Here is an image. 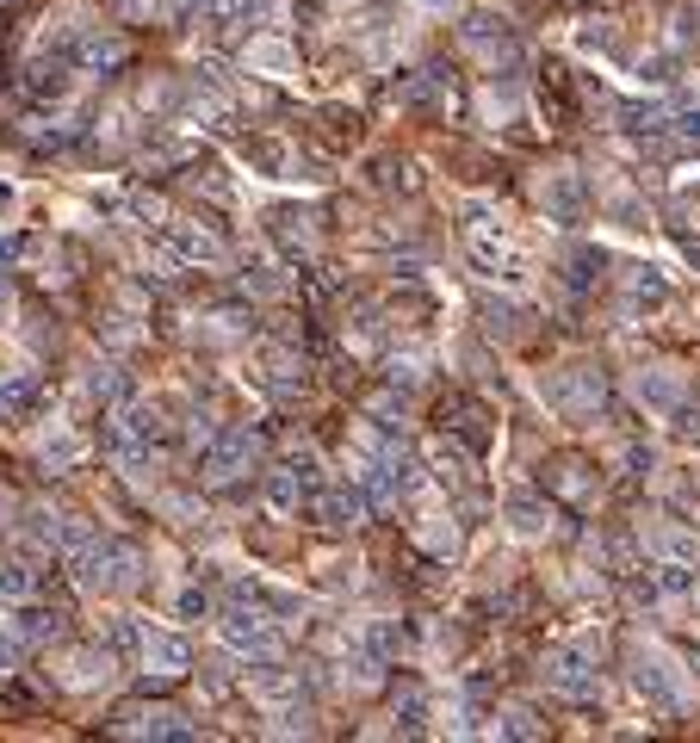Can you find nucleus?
<instances>
[{"mask_svg":"<svg viewBox=\"0 0 700 743\" xmlns=\"http://www.w3.org/2000/svg\"><path fill=\"white\" fill-rule=\"evenodd\" d=\"M75 583L87 595H131L143 589V552L124 539H87L75 552Z\"/></svg>","mask_w":700,"mask_h":743,"instance_id":"obj_1","label":"nucleus"},{"mask_svg":"<svg viewBox=\"0 0 700 743\" xmlns=\"http://www.w3.org/2000/svg\"><path fill=\"white\" fill-rule=\"evenodd\" d=\"M248 69H292L285 44H248Z\"/></svg>","mask_w":700,"mask_h":743,"instance_id":"obj_27","label":"nucleus"},{"mask_svg":"<svg viewBox=\"0 0 700 743\" xmlns=\"http://www.w3.org/2000/svg\"><path fill=\"white\" fill-rule=\"evenodd\" d=\"M422 712H428V706H422V694H416V687H403V694H398V719H403V731H416Z\"/></svg>","mask_w":700,"mask_h":743,"instance_id":"obj_28","label":"nucleus"},{"mask_svg":"<svg viewBox=\"0 0 700 743\" xmlns=\"http://www.w3.org/2000/svg\"><path fill=\"white\" fill-rule=\"evenodd\" d=\"M459 38H465V50H477V57L490 62V69H496V62H502V69L521 62V50H514V38H509V25H502V20H484V13H477V20H465Z\"/></svg>","mask_w":700,"mask_h":743,"instance_id":"obj_10","label":"nucleus"},{"mask_svg":"<svg viewBox=\"0 0 700 743\" xmlns=\"http://www.w3.org/2000/svg\"><path fill=\"white\" fill-rule=\"evenodd\" d=\"M398 106H447V94H440V75H416L398 87Z\"/></svg>","mask_w":700,"mask_h":743,"instance_id":"obj_22","label":"nucleus"},{"mask_svg":"<svg viewBox=\"0 0 700 743\" xmlns=\"http://www.w3.org/2000/svg\"><path fill=\"white\" fill-rule=\"evenodd\" d=\"M681 397H688V384H681L676 365H651V372H639V403L644 409L669 416V409H681Z\"/></svg>","mask_w":700,"mask_h":743,"instance_id":"obj_14","label":"nucleus"},{"mask_svg":"<svg viewBox=\"0 0 700 743\" xmlns=\"http://www.w3.org/2000/svg\"><path fill=\"white\" fill-rule=\"evenodd\" d=\"M428 7H447V0H428Z\"/></svg>","mask_w":700,"mask_h":743,"instance_id":"obj_32","label":"nucleus"},{"mask_svg":"<svg viewBox=\"0 0 700 743\" xmlns=\"http://www.w3.org/2000/svg\"><path fill=\"white\" fill-rule=\"evenodd\" d=\"M155 254H162L168 267H217V261H224V242H217L205 224L174 217V224L155 229Z\"/></svg>","mask_w":700,"mask_h":743,"instance_id":"obj_3","label":"nucleus"},{"mask_svg":"<svg viewBox=\"0 0 700 743\" xmlns=\"http://www.w3.org/2000/svg\"><path fill=\"white\" fill-rule=\"evenodd\" d=\"M248 465H254V434H248V428H217V434L199 446V471H205L211 483H229V477H242Z\"/></svg>","mask_w":700,"mask_h":743,"instance_id":"obj_5","label":"nucleus"},{"mask_svg":"<svg viewBox=\"0 0 700 743\" xmlns=\"http://www.w3.org/2000/svg\"><path fill=\"white\" fill-rule=\"evenodd\" d=\"M695 589H700V576L688 571V564H657V595H669V601H688Z\"/></svg>","mask_w":700,"mask_h":743,"instance_id":"obj_20","label":"nucleus"},{"mask_svg":"<svg viewBox=\"0 0 700 743\" xmlns=\"http://www.w3.org/2000/svg\"><path fill=\"white\" fill-rule=\"evenodd\" d=\"M539 675H546V687H558L565 700H589V694L602 687V669H595V657H589L583 645H551Z\"/></svg>","mask_w":700,"mask_h":743,"instance_id":"obj_4","label":"nucleus"},{"mask_svg":"<svg viewBox=\"0 0 700 743\" xmlns=\"http://www.w3.org/2000/svg\"><path fill=\"white\" fill-rule=\"evenodd\" d=\"M20 663V638H0V669H13Z\"/></svg>","mask_w":700,"mask_h":743,"instance_id":"obj_30","label":"nucleus"},{"mask_svg":"<svg viewBox=\"0 0 700 743\" xmlns=\"http://www.w3.org/2000/svg\"><path fill=\"white\" fill-rule=\"evenodd\" d=\"M310 217H298V211H273V229H280V242L285 248H310Z\"/></svg>","mask_w":700,"mask_h":743,"instance_id":"obj_26","label":"nucleus"},{"mask_svg":"<svg viewBox=\"0 0 700 743\" xmlns=\"http://www.w3.org/2000/svg\"><path fill=\"white\" fill-rule=\"evenodd\" d=\"M217 632H224V645L229 650H242V657H280V626H273V613L254 608V595H236L224 613H217Z\"/></svg>","mask_w":700,"mask_h":743,"instance_id":"obj_2","label":"nucleus"},{"mask_svg":"<svg viewBox=\"0 0 700 743\" xmlns=\"http://www.w3.org/2000/svg\"><path fill=\"white\" fill-rule=\"evenodd\" d=\"M632 687H639L651 706H663V712H676L681 700H688V687H681V669L663 657V650H639L632 657Z\"/></svg>","mask_w":700,"mask_h":743,"instance_id":"obj_6","label":"nucleus"},{"mask_svg":"<svg viewBox=\"0 0 700 743\" xmlns=\"http://www.w3.org/2000/svg\"><path fill=\"white\" fill-rule=\"evenodd\" d=\"M7 310H13V291H7V279H0V323H7Z\"/></svg>","mask_w":700,"mask_h":743,"instance_id":"obj_31","label":"nucleus"},{"mask_svg":"<svg viewBox=\"0 0 700 743\" xmlns=\"http://www.w3.org/2000/svg\"><path fill=\"white\" fill-rule=\"evenodd\" d=\"M118 731L124 738H192V719H180L174 706H137L118 719Z\"/></svg>","mask_w":700,"mask_h":743,"instance_id":"obj_11","label":"nucleus"},{"mask_svg":"<svg viewBox=\"0 0 700 743\" xmlns=\"http://www.w3.org/2000/svg\"><path fill=\"white\" fill-rule=\"evenodd\" d=\"M676 32H681V38H700V0L676 13Z\"/></svg>","mask_w":700,"mask_h":743,"instance_id":"obj_29","label":"nucleus"},{"mask_svg":"<svg viewBox=\"0 0 700 743\" xmlns=\"http://www.w3.org/2000/svg\"><path fill=\"white\" fill-rule=\"evenodd\" d=\"M32 397H38V384L25 379H0V416H25V409H32Z\"/></svg>","mask_w":700,"mask_h":743,"instance_id":"obj_21","label":"nucleus"},{"mask_svg":"<svg viewBox=\"0 0 700 743\" xmlns=\"http://www.w3.org/2000/svg\"><path fill=\"white\" fill-rule=\"evenodd\" d=\"M124 391H131V384H124V372H118V365H94V372H87V397L112 403V397H124Z\"/></svg>","mask_w":700,"mask_h":743,"instance_id":"obj_24","label":"nucleus"},{"mask_svg":"<svg viewBox=\"0 0 700 743\" xmlns=\"http://www.w3.org/2000/svg\"><path fill=\"white\" fill-rule=\"evenodd\" d=\"M69 62H75V69H87V75H106V69H118V62H124V38H118V32L87 25V32H75V38H69Z\"/></svg>","mask_w":700,"mask_h":743,"instance_id":"obj_9","label":"nucleus"},{"mask_svg":"<svg viewBox=\"0 0 700 743\" xmlns=\"http://www.w3.org/2000/svg\"><path fill=\"white\" fill-rule=\"evenodd\" d=\"M266 502H273L280 515H292V508H298V471H273V477H266Z\"/></svg>","mask_w":700,"mask_h":743,"instance_id":"obj_25","label":"nucleus"},{"mask_svg":"<svg viewBox=\"0 0 700 743\" xmlns=\"http://www.w3.org/2000/svg\"><path fill=\"white\" fill-rule=\"evenodd\" d=\"M546 403L558 409V416H595L602 409V379L595 372H583V365H570V372H558V379L546 384Z\"/></svg>","mask_w":700,"mask_h":743,"instance_id":"obj_8","label":"nucleus"},{"mask_svg":"<svg viewBox=\"0 0 700 743\" xmlns=\"http://www.w3.org/2000/svg\"><path fill=\"white\" fill-rule=\"evenodd\" d=\"M62 682L69 687H106L112 682V657H106V650H75V657L62 663Z\"/></svg>","mask_w":700,"mask_h":743,"instance_id":"obj_18","label":"nucleus"},{"mask_svg":"<svg viewBox=\"0 0 700 743\" xmlns=\"http://www.w3.org/2000/svg\"><path fill=\"white\" fill-rule=\"evenodd\" d=\"M137 657H143V669L162 675V682H174V675L192 669V645L168 626H137Z\"/></svg>","mask_w":700,"mask_h":743,"instance_id":"obj_7","label":"nucleus"},{"mask_svg":"<svg viewBox=\"0 0 700 743\" xmlns=\"http://www.w3.org/2000/svg\"><path fill=\"white\" fill-rule=\"evenodd\" d=\"M626 304L644 310V316H657V310L669 304V279H663L657 267H632L626 273Z\"/></svg>","mask_w":700,"mask_h":743,"instance_id":"obj_15","label":"nucleus"},{"mask_svg":"<svg viewBox=\"0 0 700 743\" xmlns=\"http://www.w3.org/2000/svg\"><path fill=\"white\" fill-rule=\"evenodd\" d=\"M539 199H546L551 224H583V211H589V187L577 180V173H551Z\"/></svg>","mask_w":700,"mask_h":743,"instance_id":"obj_12","label":"nucleus"},{"mask_svg":"<svg viewBox=\"0 0 700 743\" xmlns=\"http://www.w3.org/2000/svg\"><path fill=\"white\" fill-rule=\"evenodd\" d=\"M509 527H514L521 539L551 534V502H539V495H527V490H514V495H509Z\"/></svg>","mask_w":700,"mask_h":743,"instance_id":"obj_16","label":"nucleus"},{"mask_svg":"<svg viewBox=\"0 0 700 743\" xmlns=\"http://www.w3.org/2000/svg\"><path fill=\"white\" fill-rule=\"evenodd\" d=\"M310 515H317L329 534H354V527L366 520V495L360 490H322Z\"/></svg>","mask_w":700,"mask_h":743,"instance_id":"obj_13","label":"nucleus"},{"mask_svg":"<svg viewBox=\"0 0 700 743\" xmlns=\"http://www.w3.org/2000/svg\"><path fill=\"white\" fill-rule=\"evenodd\" d=\"M663 136H669L676 149H695V155H700V94L669 106V118H663Z\"/></svg>","mask_w":700,"mask_h":743,"instance_id":"obj_17","label":"nucleus"},{"mask_svg":"<svg viewBox=\"0 0 700 743\" xmlns=\"http://www.w3.org/2000/svg\"><path fill=\"white\" fill-rule=\"evenodd\" d=\"M416 539H422V546H428L435 558H453V552H459V527H453V520H440V515L428 520V527H422Z\"/></svg>","mask_w":700,"mask_h":743,"instance_id":"obj_23","label":"nucleus"},{"mask_svg":"<svg viewBox=\"0 0 700 743\" xmlns=\"http://www.w3.org/2000/svg\"><path fill=\"white\" fill-rule=\"evenodd\" d=\"M32 595H38V571L32 564H20V558L0 564V601H32Z\"/></svg>","mask_w":700,"mask_h":743,"instance_id":"obj_19","label":"nucleus"}]
</instances>
